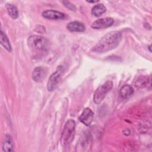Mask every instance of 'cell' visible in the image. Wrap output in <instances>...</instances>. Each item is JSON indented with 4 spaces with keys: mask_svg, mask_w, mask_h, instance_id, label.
I'll list each match as a JSON object with an SVG mask.
<instances>
[{
    "mask_svg": "<svg viewBox=\"0 0 152 152\" xmlns=\"http://www.w3.org/2000/svg\"><path fill=\"white\" fill-rule=\"evenodd\" d=\"M122 38L119 31H112L104 35L93 48L92 50L97 53H104L115 49L120 43Z\"/></svg>",
    "mask_w": 152,
    "mask_h": 152,
    "instance_id": "1",
    "label": "cell"
},
{
    "mask_svg": "<svg viewBox=\"0 0 152 152\" xmlns=\"http://www.w3.org/2000/svg\"><path fill=\"white\" fill-rule=\"evenodd\" d=\"M94 117L93 111L88 107L85 108L79 117L80 121L86 125H89L91 123Z\"/></svg>",
    "mask_w": 152,
    "mask_h": 152,
    "instance_id": "9",
    "label": "cell"
},
{
    "mask_svg": "<svg viewBox=\"0 0 152 152\" xmlns=\"http://www.w3.org/2000/svg\"><path fill=\"white\" fill-rule=\"evenodd\" d=\"M13 141L11 136L10 134L5 135L4 141L2 143V150L4 151H13Z\"/></svg>",
    "mask_w": 152,
    "mask_h": 152,
    "instance_id": "12",
    "label": "cell"
},
{
    "mask_svg": "<svg viewBox=\"0 0 152 152\" xmlns=\"http://www.w3.org/2000/svg\"><path fill=\"white\" fill-rule=\"evenodd\" d=\"M148 49H149L150 51V52H151V46H149V47H148Z\"/></svg>",
    "mask_w": 152,
    "mask_h": 152,
    "instance_id": "19",
    "label": "cell"
},
{
    "mask_svg": "<svg viewBox=\"0 0 152 152\" xmlns=\"http://www.w3.org/2000/svg\"><path fill=\"white\" fill-rule=\"evenodd\" d=\"M87 2H90V3H93V2H94V3H95V2H98V1H87Z\"/></svg>",
    "mask_w": 152,
    "mask_h": 152,
    "instance_id": "18",
    "label": "cell"
},
{
    "mask_svg": "<svg viewBox=\"0 0 152 152\" xmlns=\"http://www.w3.org/2000/svg\"><path fill=\"white\" fill-rule=\"evenodd\" d=\"M1 44L9 52L12 51V48L9 39L2 30L1 31Z\"/></svg>",
    "mask_w": 152,
    "mask_h": 152,
    "instance_id": "13",
    "label": "cell"
},
{
    "mask_svg": "<svg viewBox=\"0 0 152 152\" xmlns=\"http://www.w3.org/2000/svg\"><path fill=\"white\" fill-rule=\"evenodd\" d=\"M114 20L112 17L102 18L94 21L91 24V27L94 29L105 28L112 26Z\"/></svg>",
    "mask_w": 152,
    "mask_h": 152,
    "instance_id": "6",
    "label": "cell"
},
{
    "mask_svg": "<svg viewBox=\"0 0 152 152\" xmlns=\"http://www.w3.org/2000/svg\"><path fill=\"white\" fill-rule=\"evenodd\" d=\"M133 93V88L128 84L122 86L119 90V96L124 100H126L129 98Z\"/></svg>",
    "mask_w": 152,
    "mask_h": 152,
    "instance_id": "11",
    "label": "cell"
},
{
    "mask_svg": "<svg viewBox=\"0 0 152 152\" xmlns=\"http://www.w3.org/2000/svg\"><path fill=\"white\" fill-rule=\"evenodd\" d=\"M6 8L8 15L13 19H16L18 16L17 8L12 4H8L6 5Z\"/></svg>",
    "mask_w": 152,
    "mask_h": 152,
    "instance_id": "15",
    "label": "cell"
},
{
    "mask_svg": "<svg viewBox=\"0 0 152 152\" xmlns=\"http://www.w3.org/2000/svg\"><path fill=\"white\" fill-rule=\"evenodd\" d=\"M66 27L68 30L72 32H83L86 29L84 24L78 21H74L69 23L67 24Z\"/></svg>",
    "mask_w": 152,
    "mask_h": 152,
    "instance_id": "10",
    "label": "cell"
},
{
    "mask_svg": "<svg viewBox=\"0 0 152 152\" xmlns=\"http://www.w3.org/2000/svg\"><path fill=\"white\" fill-rule=\"evenodd\" d=\"M75 131V122L73 119H69L65 123L61 136V145L65 147L73 141Z\"/></svg>",
    "mask_w": 152,
    "mask_h": 152,
    "instance_id": "3",
    "label": "cell"
},
{
    "mask_svg": "<svg viewBox=\"0 0 152 152\" xmlns=\"http://www.w3.org/2000/svg\"><path fill=\"white\" fill-rule=\"evenodd\" d=\"M112 87L113 83L110 80L106 81L105 83L98 87L94 93L93 100L94 103L99 104L103 100L106 94L112 89Z\"/></svg>",
    "mask_w": 152,
    "mask_h": 152,
    "instance_id": "4",
    "label": "cell"
},
{
    "mask_svg": "<svg viewBox=\"0 0 152 152\" xmlns=\"http://www.w3.org/2000/svg\"><path fill=\"white\" fill-rule=\"evenodd\" d=\"M62 3L64 4V5L66 7H67V8H68V9H69L70 10L75 11V9H76V8H75V7L74 6V5H73L72 3L69 2V1H62Z\"/></svg>",
    "mask_w": 152,
    "mask_h": 152,
    "instance_id": "17",
    "label": "cell"
},
{
    "mask_svg": "<svg viewBox=\"0 0 152 152\" xmlns=\"http://www.w3.org/2000/svg\"><path fill=\"white\" fill-rule=\"evenodd\" d=\"M148 82V77L145 76H142L139 77L135 81V85L136 87H139V88H142L144 87L147 86Z\"/></svg>",
    "mask_w": 152,
    "mask_h": 152,
    "instance_id": "16",
    "label": "cell"
},
{
    "mask_svg": "<svg viewBox=\"0 0 152 152\" xmlns=\"http://www.w3.org/2000/svg\"><path fill=\"white\" fill-rule=\"evenodd\" d=\"M42 16L45 18L53 20H64L66 18V15L64 13L51 10L43 11L42 12Z\"/></svg>",
    "mask_w": 152,
    "mask_h": 152,
    "instance_id": "8",
    "label": "cell"
},
{
    "mask_svg": "<svg viewBox=\"0 0 152 152\" xmlns=\"http://www.w3.org/2000/svg\"><path fill=\"white\" fill-rule=\"evenodd\" d=\"M27 42L30 48L33 51L37 52H46L49 50L50 47L49 40L41 36H30L28 38Z\"/></svg>",
    "mask_w": 152,
    "mask_h": 152,
    "instance_id": "2",
    "label": "cell"
},
{
    "mask_svg": "<svg viewBox=\"0 0 152 152\" xmlns=\"http://www.w3.org/2000/svg\"><path fill=\"white\" fill-rule=\"evenodd\" d=\"M63 72V66H59L57 68L56 70L50 76L47 83V89L49 91H53L58 87V84L60 82Z\"/></svg>",
    "mask_w": 152,
    "mask_h": 152,
    "instance_id": "5",
    "label": "cell"
},
{
    "mask_svg": "<svg viewBox=\"0 0 152 152\" xmlns=\"http://www.w3.org/2000/svg\"><path fill=\"white\" fill-rule=\"evenodd\" d=\"M48 70L43 66H37L35 68L32 72V78L37 83L42 81L46 77Z\"/></svg>",
    "mask_w": 152,
    "mask_h": 152,
    "instance_id": "7",
    "label": "cell"
},
{
    "mask_svg": "<svg viewBox=\"0 0 152 152\" xmlns=\"http://www.w3.org/2000/svg\"><path fill=\"white\" fill-rule=\"evenodd\" d=\"M106 10V7L103 4H99L94 6L91 10V14L96 17H99Z\"/></svg>",
    "mask_w": 152,
    "mask_h": 152,
    "instance_id": "14",
    "label": "cell"
}]
</instances>
